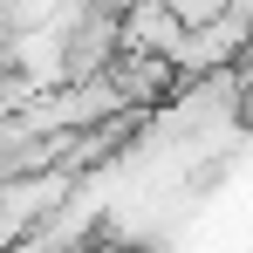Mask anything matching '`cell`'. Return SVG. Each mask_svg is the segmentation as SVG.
I'll return each instance as SVG.
<instances>
[{
	"label": "cell",
	"mask_w": 253,
	"mask_h": 253,
	"mask_svg": "<svg viewBox=\"0 0 253 253\" xmlns=\"http://www.w3.org/2000/svg\"><path fill=\"white\" fill-rule=\"evenodd\" d=\"M171 7L185 14V28H206V21H219V14H226L233 0H171Z\"/></svg>",
	"instance_id": "6da1fadb"
},
{
	"label": "cell",
	"mask_w": 253,
	"mask_h": 253,
	"mask_svg": "<svg viewBox=\"0 0 253 253\" xmlns=\"http://www.w3.org/2000/svg\"><path fill=\"white\" fill-rule=\"evenodd\" d=\"M240 110H247V124H253V62H240Z\"/></svg>",
	"instance_id": "7a4b0ae2"
}]
</instances>
